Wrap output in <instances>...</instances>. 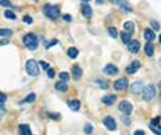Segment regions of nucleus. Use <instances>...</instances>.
Returning a JSON list of instances; mask_svg holds the SVG:
<instances>
[{
  "mask_svg": "<svg viewBox=\"0 0 161 135\" xmlns=\"http://www.w3.org/2000/svg\"><path fill=\"white\" fill-rule=\"evenodd\" d=\"M43 12H44L46 16L52 19V20L58 19L59 14H61L59 6H51V4H44V6H43Z\"/></svg>",
  "mask_w": 161,
  "mask_h": 135,
  "instance_id": "obj_1",
  "label": "nucleus"
},
{
  "mask_svg": "<svg viewBox=\"0 0 161 135\" xmlns=\"http://www.w3.org/2000/svg\"><path fill=\"white\" fill-rule=\"evenodd\" d=\"M26 71L30 76H38L39 75V63L34 59H28L26 62Z\"/></svg>",
  "mask_w": 161,
  "mask_h": 135,
  "instance_id": "obj_2",
  "label": "nucleus"
},
{
  "mask_svg": "<svg viewBox=\"0 0 161 135\" xmlns=\"http://www.w3.org/2000/svg\"><path fill=\"white\" fill-rule=\"evenodd\" d=\"M23 43L26 44L30 50H36L38 48V44H39V43H38V38H36L35 34H27V35H24Z\"/></svg>",
  "mask_w": 161,
  "mask_h": 135,
  "instance_id": "obj_3",
  "label": "nucleus"
},
{
  "mask_svg": "<svg viewBox=\"0 0 161 135\" xmlns=\"http://www.w3.org/2000/svg\"><path fill=\"white\" fill-rule=\"evenodd\" d=\"M156 94H157V91H156V87L153 86V84H148V86L144 87V90H142V98H144L145 100H152L153 98L156 96Z\"/></svg>",
  "mask_w": 161,
  "mask_h": 135,
  "instance_id": "obj_4",
  "label": "nucleus"
},
{
  "mask_svg": "<svg viewBox=\"0 0 161 135\" xmlns=\"http://www.w3.org/2000/svg\"><path fill=\"white\" fill-rule=\"evenodd\" d=\"M118 108H120V111L123 112L125 115H129V114L133 112V106H131V103L128 102V100H122V102L120 103V106H118Z\"/></svg>",
  "mask_w": 161,
  "mask_h": 135,
  "instance_id": "obj_5",
  "label": "nucleus"
},
{
  "mask_svg": "<svg viewBox=\"0 0 161 135\" xmlns=\"http://www.w3.org/2000/svg\"><path fill=\"white\" fill-rule=\"evenodd\" d=\"M113 86H114V88L118 90V91H123V90H126V88H128V86H129L128 79H126V78L118 79V80L114 82V84H113Z\"/></svg>",
  "mask_w": 161,
  "mask_h": 135,
  "instance_id": "obj_6",
  "label": "nucleus"
},
{
  "mask_svg": "<svg viewBox=\"0 0 161 135\" xmlns=\"http://www.w3.org/2000/svg\"><path fill=\"white\" fill-rule=\"evenodd\" d=\"M103 124H105V127H106L107 130H110V131H114V130L117 128V123H115V120H114L113 116H105L103 118Z\"/></svg>",
  "mask_w": 161,
  "mask_h": 135,
  "instance_id": "obj_7",
  "label": "nucleus"
},
{
  "mask_svg": "<svg viewBox=\"0 0 161 135\" xmlns=\"http://www.w3.org/2000/svg\"><path fill=\"white\" fill-rule=\"evenodd\" d=\"M112 3H114V4H117L118 7H120L122 11H125V12H131V8H130V6L128 4V1L126 0H110Z\"/></svg>",
  "mask_w": 161,
  "mask_h": 135,
  "instance_id": "obj_8",
  "label": "nucleus"
},
{
  "mask_svg": "<svg viewBox=\"0 0 161 135\" xmlns=\"http://www.w3.org/2000/svg\"><path fill=\"white\" fill-rule=\"evenodd\" d=\"M144 82H141V80H137V82H134L133 84H131V87H130V90H131V92L133 94H141L142 92V90H144Z\"/></svg>",
  "mask_w": 161,
  "mask_h": 135,
  "instance_id": "obj_9",
  "label": "nucleus"
},
{
  "mask_svg": "<svg viewBox=\"0 0 161 135\" xmlns=\"http://www.w3.org/2000/svg\"><path fill=\"white\" fill-rule=\"evenodd\" d=\"M140 67H141V63L138 62V60H134V62H131L130 64L126 67V72L128 74H134V72H137V71L140 70Z\"/></svg>",
  "mask_w": 161,
  "mask_h": 135,
  "instance_id": "obj_10",
  "label": "nucleus"
},
{
  "mask_svg": "<svg viewBox=\"0 0 161 135\" xmlns=\"http://www.w3.org/2000/svg\"><path fill=\"white\" fill-rule=\"evenodd\" d=\"M128 50L131 54H137L140 51V42L138 40H130L128 43Z\"/></svg>",
  "mask_w": 161,
  "mask_h": 135,
  "instance_id": "obj_11",
  "label": "nucleus"
},
{
  "mask_svg": "<svg viewBox=\"0 0 161 135\" xmlns=\"http://www.w3.org/2000/svg\"><path fill=\"white\" fill-rule=\"evenodd\" d=\"M103 74H106V75H117L118 68L114 64H106L103 68Z\"/></svg>",
  "mask_w": 161,
  "mask_h": 135,
  "instance_id": "obj_12",
  "label": "nucleus"
},
{
  "mask_svg": "<svg viewBox=\"0 0 161 135\" xmlns=\"http://www.w3.org/2000/svg\"><path fill=\"white\" fill-rule=\"evenodd\" d=\"M156 38V32L153 30H150V28H145L144 31V39L148 42V43H150V42L153 40V39Z\"/></svg>",
  "mask_w": 161,
  "mask_h": 135,
  "instance_id": "obj_13",
  "label": "nucleus"
},
{
  "mask_svg": "<svg viewBox=\"0 0 161 135\" xmlns=\"http://www.w3.org/2000/svg\"><path fill=\"white\" fill-rule=\"evenodd\" d=\"M72 78L75 80H79L82 78V68L79 66H72Z\"/></svg>",
  "mask_w": 161,
  "mask_h": 135,
  "instance_id": "obj_14",
  "label": "nucleus"
},
{
  "mask_svg": "<svg viewBox=\"0 0 161 135\" xmlns=\"http://www.w3.org/2000/svg\"><path fill=\"white\" fill-rule=\"evenodd\" d=\"M115 99H117L115 95H105V96H102V103H105L107 106H112L115 102Z\"/></svg>",
  "mask_w": 161,
  "mask_h": 135,
  "instance_id": "obj_15",
  "label": "nucleus"
},
{
  "mask_svg": "<svg viewBox=\"0 0 161 135\" xmlns=\"http://www.w3.org/2000/svg\"><path fill=\"white\" fill-rule=\"evenodd\" d=\"M80 9H82V15H83L85 18H91V15H93V11H91V7H90V6H87V4H82Z\"/></svg>",
  "mask_w": 161,
  "mask_h": 135,
  "instance_id": "obj_16",
  "label": "nucleus"
},
{
  "mask_svg": "<svg viewBox=\"0 0 161 135\" xmlns=\"http://www.w3.org/2000/svg\"><path fill=\"white\" fill-rule=\"evenodd\" d=\"M67 104H69V107L71 108L72 111H78L80 108V102H79V100H77V99L69 100V102H67Z\"/></svg>",
  "mask_w": 161,
  "mask_h": 135,
  "instance_id": "obj_17",
  "label": "nucleus"
},
{
  "mask_svg": "<svg viewBox=\"0 0 161 135\" xmlns=\"http://www.w3.org/2000/svg\"><path fill=\"white\" fill-rule=\"evenodd\" d=\"M123 30H125L126 32H129V34H133L134 30H136V27H134V23L130 22V20L125 22V23H123Z\"/></svg>",
  "mask_w": 161,
  "mask_h": 135,
  "instance_id": "obj_18",
  "label": "nucleus"
},
{
  "mask_svg": "<svg viewBox=\"0 0 161 135\" xmlns=\"http://www.w3.org/2000/svg\"><path fill=\"white\" fill-rule=\"evenodd\" d=\"M19 131H20L21 135H32L31 128H30L28 124H20V126H19Z\"/></svg>",
  "mask_w": 161,
  "mask_h": 135,
  "instance_id": "obj_19",
  "label": "nucleus"
},
{
  "mask_svg": "<svg viewBox=\"0 0 161 135\" xmlns=\"http://www.w3.org/2000/svg\"><path fill=\"white\" fill-rule=\"evenodd\" d=\"M145 54H146L148 56H152V55L154 54V47H153L152 43H146V44H145Z\"/></svg>",
  "mask_w": 161,
  "mask_h": 135,
  "instance_id": "obj_20",
  "label": "nucleus"
},
{
  "mask_svg": "<svg viewBox=\"0 0 161 135\" xmlns=\"http://www.w3.org/2000/svg\"><path fill=\"white\" fill-rule=\"evenodd\" d=\"M78 54H79V51H78L75 47H70V48L67 50V55H69L71 59H75V58L78 56Z\"/></svg>",
  "mask_w": 161,
  "mask_h": 135,
  "instance_id": "obj_21",
  "label": "nucleus"
},
{
  "mask_svg": "<svg viewBox=\"0 0 161 135\" xmlns=\"http://www.w3.org/2000/svg\"><path fill=\"white\" fill-rule=\"evenodd\" d=\"M121 39H122V43H125V44H128L129 42L131 40V34H129V32H121Z\"/></svg>",
  "mask_w": 161,
  "mask_h": 135,
  "instance_id": "obj_22",
  "label": "nucleus"
},
{
  "mask_svg": "<svg viewBox=\"0 0 161 135\" xmlns=\"http://www.w3.org/2000/svg\"><path fill=\"white\" fill-rule=\"evenodd\" d=\"M55 88L58 90V91L64 92V91H67V90H69V87H67V84L64 83V82H58V83L55 84Z\"/></svg>",
  "mask_w": 161,
  "mask_h": 135,
  "instance_id": "obj_23",
  "label": "nucleus"
},
{
  "mask_svg": "<svg viewBox=\"0 0 161 135\" xmlns=\"http://www.w3.org/2000/svg\"><path fill=\"white\" fill-rule=\"evenodd\" d=\"M35 99H36V95H35L34 92H32V94L27 95V98H26V99H23L20 103H21V104H24V103H32Z\"/></svg>",
  "mask_w": 161,
  "mask_h": 135,
  "instance_id": "obj_24",
  "label": "nucleus"
},
{
  "mask_svg": "<svg viewBox=\"0 0 161 135\" xmlns=\"http://www.w3.org/2000/svg\"><path fill=\"white\" fill-rule=\"evenodd\" d=\"M12 35V30H10V28H0V36H5V38H8V36Z\"/></svg>",
  "mask_w": 161,
  "mask_h": 135,
  "instance_id": "obj_25",
  "label": "nucleus"
},
{
  "mask_svg": "<svg viewBox=\"0 0 161 135\" xmlns=\"http://www.w3.org/2000/svg\"><path fill=\"white\" fill-rule=\"evenodd\" d=\"M4 16L7 18V19H11V20H15L16 19V15L13 14L12 11H4Z\"/></svg>",
  "mask_w": 161,
  "mask_h": 135,
  "instance_id": "obj_26",
  "label": "nucleus"
},
{
  "mask_svg": "<svg viewBox=\"0 0 161 135\" xmlns=\"http://www.w3.org/2000/svg\"><path fill=\"white\" fill-rule=\"evenodd\" d=\"M150 130H152L153 132H156V134H157V135H161L160 126H157V124H152V123H150Z\"/></svg>",
  "mask_w": 161,
  "mask_h": 135,
  "instance_id": "obj_27",
  "label": "nucleus"
},
{
  "mask_svg": "<svg viewBox=\"0 0 161 135\" xmlns=\"http://www.w3.org/2000/svg\"><path fill=\"white\" fill-rule=\"evenodd\" d=\"M93 130H94L93 124H90V123H86L85 124V134H91V132H93Z\"/></svg>",
  "mask_w": 161,
  "mask_h": 135,
  "instance_id": "obj_28",
  "label": "nucleus"
},
{
  "mask_svg": "<svg viewBox=\"0 0 161 135\" xmlns=\"http://www.w3.org/2000/svg\"><path fill=\"white\" fill-rule=\"evenodd\" d=\"M107 32H109V35L112 36V38H117V35H118V32H117V30H115L114 27H110L109 30H107Z\"/></svg>",
  "mask_w": 161,
  "mask_h": 135,
  "instance_id": "obj_29",
  "label": "nucleus"
},
{
  "mask_svg": "<svg viewBox=\"0 0 161 135\" xmlns=\"http://www.w3.org/2000/svg\"><path fill=\"white\" fill-rule=\"evenodd\" d=\"M59 78L62 79V82H64V83H66V82L70 79V75L67 72H61V74H59Z\"/></svg>",
  "mask_w": 161,
  "mask_h": 135,
  "instance_id": "obj_30",
  "label": "nucleus"
},
{
  "mask_svg": "<svg viewBox=\"0 0 161 135\" xmlns=\"http://www.w3.org/2000/svg\"><path fill=\"white\" fill-rule=\"evenodd\" d=\"M97 83L99 84V87H101V88H103V90H106L107 87V82L106 80H102V79H98V80H97Z\"/></svg>",
  "mask_w": 161,
  "mask_h": 135,
  "instance_id": "obj_31",
  "label": "nucleus"
},
{
  "mask_svg": "<svg viewBox=\"0 0 161 135\" xmlns=\"http://www.w3.org/2000/svg\"><path fill=\"white\" fill-rule=\"evenodd\" d=\"M0 6H3V7H12V4H11L10 0H0Z\"/></svg>",
  "mask_w": 161,
  "mask_h": 135,
  "instance_id": "obj_32",
  "label": "nucleus"
},
{
  "mask_svg": "<svg viewBox=\"0 0 161 135\" xmlns=\"http://www.w3.org/2000/svg\"><path fill=\"white\" fill-rule=\"evenodd\" d=\"M150 24H152L153 30H156V31L160 30V24H158V22H156V20H152V22H150Z\"/></svg>",
  "mask_w": 161,
  "mask_h": 135,
  "instance_id": "obj_33",
  "label": "nucleus"
},
{
  "mask_svg": "<svg viewBox=\"0 0 161 135\" xmlns=\"http://www.w3.org/2000/svg\"><path fill=\"white\" fill-rule=\"evenodd\" d=\"M23 22L26 23V24H32V18L28 16V15H26V16L23 18Z\"/></svg>",
  "mask_w": 161,
  "mask_h": 135,
  "instance_id": "obj_34",
  "label": "nucleus"
},
{
  "mask_svg": "<svg viewBox=\"0 0 161 135\" xmlns=\"http://www.w3.org/2000/svg\"><path fill=\"white\" fill-rule=\"evenodd\" d=\"M47 115H48V116H51L52 119H55V120H59V119H61V114H52V112H48Z\"/></svg>",
  "mask_w": 161,
  "mask_h": 135,
  "instance_id": "obj_35",
  "label": "nucleus"
},
{
  "mask_svg": "<svg viewBox=\"0 0 161 135\" xmlns=\"http://www.w3.org/2000/svg\"><path fill=\"white\" fill-rule=\"evenodd\" d=\"M56 43H58V40H56V39H52V40H51L50 43H47V44H46V48H51V47H52V46H55Z\"/></svg>",
  "mask_w": 161,
  "mask_h": 135,
  "instance_id": "obj_36",
  "label": "nucleus"
},
{
  "mask_svg": "<svg viewBox=\"0 0 161 135\" xmlns=\"http://www.w3.org/2000/svg\"><path fill=\"white\" fill-rule=\"evenodd\" d=\"M47 76H48L50 79H52L54 76H55V72H54L52 68H48V70H47Z\"/></svg>",
  "mask_w": 161,
  "mask_h": 135,
  "instance_id": "obj_37",
  "label": "nucleus"
},
{
  "mask_svg": "<svg viewBox=\"0 0 161 135\" xmlns=\"http://www.w3.org/2000/svg\"><path fill=\"white\" fill-rule=\"evenodd\" d=\"M5 100H7V95L3 94V92H0V104H1V103H4Z\"/></svg>",
  "mask_w": 161,
  "mask_h": 135,
  "instance_id": "obj_38",
  "label": "nucleus"
},
{
  "mask_svg": "<svg viewBox=\"0 0 161 135\" xmlns=\"http://www.w3.org/2000/svg\"><path fill=\"white\" fill-rule=\"evenodd\" d=\"M4 114H5V107L3 104H0V119L4 116Z\"/></svg>",
  "mask_w": 161,
  "mask_h": 135,
  "instance_id": "obj_39",
  "label": "nucleus"
},
{
  "mask_svg": "<svg viewBox=\"0 0 161 135\" xmlns=\"http://www.w3.org/2000/svg\"><path fill=\"white\" fill-rule=\"evenodd\" d=\"M39 64L42 66V67L44 68V70H48V68H50V66H48V63H46V62H39Z\"/></svg>",
  "mask_w": 161,
  "mask_h": 135,
  "instance_id": "obj_40",
  "label": "nucleus"
},
{
  "mask_svg": "<svg viewBox=\"0 0 161 135\" xmlns=\"http://www.w3.org/2000/svg\"><path fill=\"white\" fill-rule=\"evenodd\" d=\"M63 20H64V22H71V20H72V16H71V15H64V16H63Z\"/></svg>",
  "mask_w": 161,
  "mask_h": 135,
  "instance_id": "obj_41",
  "label": "nucleus"
},
{
  "mask_svg": "<svg viewBox=\"0 0 161 135\" xmlns=\"http://www.w3.org/2000/svg\"><path fill=\"white\" fill-rule=\"evenodd\" d=\"M158 123H160V118H158V116L152 120V124H157V126H158Z\"/></svg>",
  "mask_w": 161,
  "mask_h": 135,
  "instance_id": "obj_42",
  "label": "nucleus"
},
{
  "mask_svg": "<svg viewBox=\"0 0 161 135\" xmlns=\"http://www.w3.org/2000/svg\"><path fill=\"white\" fill-rule=\"evenodd\" d=\"M134 135H145V131H142V130H137V131H134Z\"/></svg>",
  "mask_w": 161,
  "mask_h": 135,
  "instance_id": "obj_43",
  "label": "nucleus"
},
{
  "mask_svg": "<svg viewBox=\"0 0 161 135\" xmlns=\"http://www.w3.org/2000/svg\"><path fill=\"white\" fill-rule=\"evenodd\" d=\"M122 119H125V123H126V124H129V123H130V120H129V119H128V116H125V118H122Z\"/></svg>",
  "mask_w": 161,
  "mask_h": 135,
  "instance_id": "obj_44",
  "label": "nucleus"
},
{
  "mask_svg": "<svg viewBox=\"0 0 161 135\" xmlns=\"http://www.w3.org/2000/svg\"><path fill=\"white\" fill-rule=\"evenodd\" d=\"M95 3H97V4H103V0H97Z\"/></svg>",
  "mask_w": 161,
  "mask_h": 135,
  "instance_id": "obj_45",
  "label": "nucleus"
},
{
  "mask_svg": "<svg viewBox=\"0 0 161 135\" xmlns=\"http://www.w3.org/2000/svg\"><path fill=\"white\" fill-rule=\"evenodd\" d=\"M82 1H83V4H85V3H86V1H89V0H82Z\"/></svg>",
  "mask_w": 161,
  "mask_h": 135,
  "instance_id": "obj_46",
  "label": "nucleus"
}]
</instances>
